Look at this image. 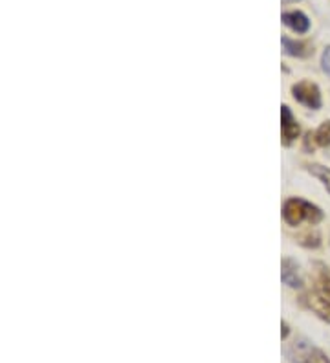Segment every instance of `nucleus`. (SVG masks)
<instances>
[{
  "label": "nucleus",
  "mask_w": 330,
  "mask_h": 363,
  "mask_svg": "<svg viewBox=\"0 0 330 363\" xmlns=\"http://www.w3.org/2000/svg\"><path fill=\"white\" fill-rule=\"evenodd\" d=\"M308 136H310L312 140L316 141L317 145L321 147L330 145V121H325V123H323L314 134H308Z\"/></svg>",
  "instance_id": "9"
},
{
  "label": "nucleus",
  "mask_w": 330,
  "mask_h": 363,
  "mask_svg": "<svg viewBox=\"0 0 330 363\" xmlns=\"http://www.w3.org/2000/svg\"><path fill=\"white\" fill-rule=\"evenodd\" d=\"M323 292L327 294V297L330 299V277H323V285H321Z\"/></svg>",
  "instance_id": "12"
},
{
  "label": "nucleus",
  "mask_w": 330,
  "mask_h": 363,
  "mask_svg": "<svg viewBox=\"0 0 330 363\" xmlns=\"http://www.w3.org/2000/svg\"><path fill=\"white\" fill-rule=\"evenodd\" d=\"M308 171H310L312 175L316 176V178H320L321 182H323V185H325L327 191L330 193V169L329 167H323V165H310Z\"/></svg>",
  "instance_id": "10"
},
{
  "label": "nucleus",
  "mask_w": 330,
  "mask_h": 363,
  "mask_svg": "<svg viewBox=\"0 0 330 363\" xmlns=\"http://www.w3.org/2000/svg\"><path fill=\"white\" fill-rule=\"evenodd\" d=\"M281 279L285 285L292 286V288H299L303 285L301 277L297 273L296 264L290 261V259H285L282 261V271H281Z\"/></svg>",
  "instance_id": "7"
},
{
  "label": "nucleus",
  "mask_w": 330,
  "mask_h": 363,
  "mask_svg": "<svg viewBox=\"0 0 330 363\" xmlns=\"http://www.w3.org/2000/svg\"><path fill=\"white\" fill-rule=\"evenodd\" d=\"M282 22L296 34H306L310 28V20L306 19V15L301 11H288L282 13Z\"/></svg>",
  "instance_id": "5"
},
{
  "label": "nucleus",
  "mask_w": 330,
  "mask_h": 363,
  "mask_svg": "<svg viewBox=\"0 0 330 363\" xmlns=\"http://www.w3.org/2000/svg\"><path fill=\"white\" fill-rule=\"evenodd\" d=\"M292 94L296 97V101H299L301 105L308 108H320L321 107V94L317 85L310 81H301L294 85L292 88Z\"/></svg>",
  "instance_id": "3"
},
{
  "label": "nucleus",
  "mask_w": 330,
  "mask_h": 363,
  "mask_svg": "<svg viewBox=\"0 0 330 363\" xmlns=\"http://www.w3.org/2000/svg\"><path fill=\"white\" fill-rule=\"evenodd\" d=\"M282 46H285V52L288 55H294V57H306V55L310 54L308 44L296 43V41L288 39V37H282Z\"/></svg>",
  "instance_id": "8"
},
{
  "label": "nucleus",
  "mask_w": 330,
  "mask_h": 363,
  "mask_svg": "<svg viewBox=\"0 0 330 363\" xmlns=\"http://www.w3.org/2000/svg\"><path fill=\"white\" fill-rule=\"evenodd\" d=\"M306 305L310 306L317 315H320L321 320H325L330 323V301L329 297H323L320 294H310V296H306Z\"/></svg>",
  "instance_id": "6"
},
{
  "label": "nucleus",
  "mask_w": 330,
  "mask_h": 363,
  "mask_svg": "<svg viewBox=\"0 0 330 363\" xmlns=\"http://www.w3.org/2000/svg\"><path fill=\"white\" fill-rule=\"evenodd\" d=\"M282 217L290 226H299L301 222H310L317 224L323 218L321 209L312 206L310 202L301 199H290L285 202V208H282Z\"/></svg>",
  "instance_id": "1"
},
{
  "label": "nucleus",
  "mask_w": 330,
  "mask_h": 363,
  "mask_svg": "<svg viewBox=\"0 0 330 363\" xmlns=\"http://www.w3.org/2000/svg\"><path fill=\"white\" fill-rule=\"evenodd\" d=\"M285 2H296V0H285Z\"/></svg>",
  "instance_id": "14"
},
{
  "label": "nucleus",
  "mask_w": 330,
  "mask_h": 363,
  "mask_svg": "<svg viewBox=\"0 0 330 363\" xmlns=\"http://www.w3.org/2000/svg\"><path fill=\"white\" fill-rule=\"evenodd\" d=\"M281 336H282V339H287V336H288V325H287V323H282Z\"/></svg>",
  "instance_id": "13"
},
{
  "label": "nucleus",
  "mask_w": 330,
  "mask_h": 363,
  "mask_svg": "<svg viewBox=\"0 0 330 363\" xmlns=\"http://www.w3.org/2000/svg\"><path fill=\"white\" fill-rule=\"evenodd\" d=\"M281 121L282 141H285V145H290L292 141L299 136V125H297V121L294 120V116H292V112L288 107L281 108Z\"/></svg>",
  "instance_id": "4"
},
{
  "label": "nucleus",
  "mask_w": 330,
  "mask_h": 363,
  "mask_svg": "<svg viewBox=\"0 0 330 363\" xmlns=\"http://www.w3.org/2000/svg\"><path fill=\"white\" fill-rule=\"evenodd\" d=\"M321 64H323V70H325V73H329V76H330V46L325 50V52H323Z\"/></svg>",
  "instance_id": "11"
},
{
  "label": "nucleus",
  "mask_w": 330,
  "mask_h": 363,
  "mask_svg": "<svg viewBox=\"0 0 330 363\" xmlns=\"http://www.w3.org/2000/svg\"><path fill=\"white\" fill-rule=\"evenodd\" d=\"M290 356L294 363H330L325 354L316 347H312L305 339H299L292 345Z\"/></svg>",
  "instance_id": "2"
}]
</instances>
